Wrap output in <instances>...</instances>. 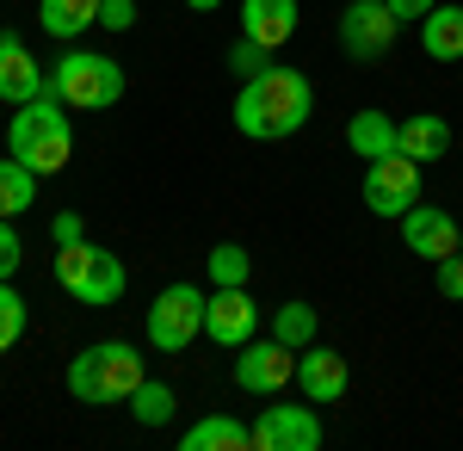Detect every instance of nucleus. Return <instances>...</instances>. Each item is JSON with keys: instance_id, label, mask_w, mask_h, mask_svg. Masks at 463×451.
Wrapping results in <instances>:
<instances>
[{"instance_id": "obj_22", "label": "nucleus", "mask_w": 463, "mask_h": 451, "mask_svg": "<svg viewBox=\"0 0 463 451\" xmlns=\"http://www.w3.org/2000/svg\"><path fill=\"white\" fill-rule=\"evenodd\" d=\"M174 389H167V383L161 378H143L137 383V396H130V415H137V427H167V420H174Z\"/></svg>"}, {"instance_id": "obj_29", "label": "nucleus", "mask_w": 463, "mask_h": 451, "mask_svg": "<svg viewBox=\"0 0 463 451\" xmlns=\"http://www.w3.org/2000/svg\"><path fill=\"white\" fill-rule=\"evenodd\" d=\"M50 242L69 247V242H87V223L74 216V210H56V223H50Z\"/></svg>"}, {"instance_id": "obj_12", "label": "nucleus", "mask_w": 463, "mask_h": 451, "mask_svg": "<svg viewBox=\"0 0 463 451\" xmlns=\"http://www.w3.org/2000/svg\"><path fill=\"white\" fill-rule=\"evenodd\" d=\"M402 242H408V254L439 266L445 254H463V223L439 205H414V210H402Z\"/></svg>"}, {"instance_id": "obj_31", "label": "nucleus", "mask_w": 463, "mask_h": 451, "mask_svg": "<svg viewBox=\"0 0 463 451\" xmlns=\"http://www.w3.org/2000/svg\"><path fill=\"white\" fill-rule=\"evenodd\" d=\"M432 6H439V0H390V13L402 19V25H420V19L432 13Z\"/></svg>"}, {"instance_id": "obj_2", "label": "nucleus", "mask_w": 463, "mask_h": 451, "mask_svg": "<svg viewBox=\"0 0 463 451\" xmlns=\"http://www.w3.org/2000/svg\"><path fill=\"white\" fill-rule=\"evenodd\" d=\"M6 155H19L32 174H62L74 155V124L69 105L56 93H37V100L13 105V124H6Z\"/></svg>"}, {"instance_id": "obj_25", "label": "nucleus", "mask_w": 463, "mask_h": 451, "mask_svg": "<svg viewBox=\"0 0 463 451\" xmlns=\"http://www.w3.org/2000/svg\"><path fill=\"white\" fill-rule=\"evenodd\" d=\"M19 334H25V297L0 278V352L19 347Z\"/></svg>"}, {"instance_id": "obj_9", "label": "nucleus", "mask_w": 463, "mask_h": 451, "mask_svg": "<svg viewBox=\"0 0 463 451\" xmlns=\"http://www.w3.org/2000/svg\"><path fill=\"white\" fill-rule=\"evenodd\" d=\"M253 451H321V420L316 402H279L253 420Z\"/></svg>"}, {"instance_id": "obj_27", "label": "nucleus", "mask_w": 463, "mask_h": 451, "mask_svg": "<svg viewBox=\"0 0 463 451\" xmlns=\"http://www.w3.org/2000/svg\"><path fill=\"white\" fill-rule=\"evenodd\" d=\"M439 297L463 303V254H445V260H439Z\"/></svg>"}, {"instance_id": "obj_20", "label": "nucleus", "mask_w": 463, "mask_h": 451, "mask_svg": "<svg viewBox=\"0 0 463 451\" xmlns=\"http://www.w3.org/2000/svg\"><path fill=\"white\" fill-rule=\"evenodd\" d=\"M179 446H185V451H248L253 446V427H248V420H235V415H211V420H198Z\"/></svg>"}, {"instance_id": "obj_6", "label": "nucleus", "mask_w": 463, "mask_h": 451, "mask_svg": "<svg viewBox=\"0 0 463 451\" xmlns=\"http://www.w3.org/2000/svg\"><path fill=\"white\" fill-rule=\"evenodd\" d=\"M204 291L198 284H167L155 303H148V321H143V334H148V347L155 352H185L198 334H204Z\"/></svg>"}, {"instance_id": "obj_32", "label": "nucleus", "mask_w": 463, "mask_h": 451, "mask_svg": "<svg viewBox=\"0 0 463 451\" xmlns=\"http://www.w3.org/2000/svg\"><path fill=\"white\" fill-rule=\"evenodd\" d=\"M185 6H192V13H216L222 0H185Z\"/></svg>"}, {"instance_id": "obj_16", "label": "nucleus", "mask_w": 463, "mask_h": 451, "mask_svg": "<svg viewBox=\"0 0 463 451\" xmlns=\"http://www.w3.org/2000/svg\"><path fill=\"white\" fill-rule=\"evenodd\" d=\"M346 149H353L358 161H383V155H395L402 149V124H395L390 111H353V124H346Z\"/></svg>"}, {"instance_id": "obj_8", "label": "nucleus", "mask_w": 463, "mask_h": 451, "mask_svg": "<svg viewBox=\"0 0 463 451\" xmlns=\"http://www.w3.org/2000/svg\"><path fill=\"white\" fill-rule=\"evenodd\" d=\"M395 32H402V19L390 13V0H346V13H340V50H346L353 62L390 56Z\"/></svg>"}, {"instance_id": "obj_7", "label": "nucleus", "mask_w": 463, "mask_h": 451, "mask_svg": "<svg viewBox=\"0 0 463 451\" xmlns=\"http://www.w3.org/2000/svg\"><path fill=\"white\" fill-rule=\"evenodd\" d=\"M420 205V161H408L402 149L383 155V161H364V210L371 216H395Z\"/></svg>"}, {"instance_id": "obj_30", "label": "nucleus", "mask_w": 463, "mask_h": 451, "mask_svg": "<svg viewBox=\"0 0 463 451\" xmlns=\"http://www.w3.org/2000/svg\"><path fill=\"white\" fill-rule=\"evenodd\" d=\"M235 69L260 74V69H266V43H253V37H241V43H235Z\"/></svg>"}, {"instance_id": "obj_15", "label": "nucleus", "mask_w": 463, "mask_h": 451, "mask_svg": "<svg viewBox=\"0 0 463 451\" xmlns=\"http://www.w3.org/2000/svg\"><path fill=\"white\" fill-rule=\"evenodd\" d=\"M297 32V0H241V37L279 50Z\"/></svg>"}, {"instance_id": "obj_23", "label": "nucleus", "mask_w": 463, "mask_h": 451, "mask_svg": "<svg viewBox=\"0 0 463 451\" xmlns=\"http://www.w3.org/2000/svg\"><path fill=\"white\" fill-rule=\"evenodd\" d=\"M272 334H279V341H285V347H309V341H316V310H309V303H303V297H290V303H279V315H272Z\"/></svg>"}, {"instance_id": "obj_21", "label": "nucleus", "mask_w": 463, "mask_h": 451, "mask_svg": "<svg viewBox=\"0 0 463 451\" xmlns=\"http://www.w3.org/2000/svg\"><path fill=\"white\" fill-rule=\"evenodd\" d=\"M37 179L19 155H0V216H25V210L37 205Z\"/></svg>"}, {"instance_id": "obj_14", "label": "nucleus", "mask_w": 463, "mask_h": 451, "mask_svg": "<svg viewBox=\"0 0 463 451\" xmlns=\"http://www.w3.org/2000/svg\"><path fill=\"white\" fill-rule=\"evenodd\" d=\"M37 93H50V74L37 69V56L19 43V32H0V100L25 105Z\"/></svg>"}, {"instance_id": "obj_24", "label": "nucleus", "mask_w": 463, "mask_h": 451, "mask_svg": "<svg viewBox=\"0 0 463 451\" xmlns=\"http://www.w3.org/2000/svg\"><path fill=\"white\" fill-rule=\"evenodd\" d=\"M204 273H211V284H248L253 260H248V247H241V242H216L211 260H204Z\"/></svg>"}, {"instance_id": "obj_17", "label": "nucleus", "mask_w": 463, "mask_h": 451, "mask_svg": "<svg viewBox=\"0 0 463 451\" xmlns=\"http://www.w3.org/2000/svg\"><path fill=\"white\" fill-rule=\"evenodd\" d=\"M402 155L408 161H445L451 155V124L439 118V111H414V118H402Z\"/></svg>"}, {"instance_id": "obj_4", "label": "nucleus", "mask_w": 463, "mask_h": 451, "mask_svg": "<svg viewBox=\"0 0 463 451\" xmlns=\"http://www.w3.org/2000/svg\"><path fill=\"white\" fill-rule=\"evenodd\" d=\"M56 284L69 291L74 303H87V310H106V303H118V297H124L130 273H124V260H118L111 247L69 242V247H56Z\"/></svg>"}, {"instance_id": "obj_18", "label": "nucleus", "mask_w": 463, "mask_h": 451, "mask_svg": "<svg viewBox=\"0 0 463 451\" xmlns=\"http://www.w3.org/2000/svg\"><path fill=\"white\" fill-rule=\"evenodd\" d=\"M420 50L432 62H458L463 56V6H432L420 19Z\"/></svg>"}, {"instance_id": "obj_13", "label": "nucleus", "mask_w": 463, "mask_h": 451, "mask_svg": "<svg viewBox=\"0 0 463 451\" xmlns=\"http://www.w3.org/2000/svg\"><path fill=\"white\" fill-rule=\"evenodd\" d=\"M346 383H353V371H346V359H340L334 347H316V341H309V347L297 352V389H303L316 408L340 402V396H346Z\"/></svg>"}, {"instance_id": "obj_1", "label": "nucleus", "mask_w": 463, "mask_h": 451, "mask_svg": "<svg viewBox=\"0 0 463 451\" xmlns=\"http://www.w3.org/2000/svg\"><path fill=\"white\" fill-rule=\"evenodd\" d=\"M316 111V81L303 69H260L235 93V130L253 142H285L309 124Z\"/></svg>"}, {"instance_id": "obj_26", "label": "nucleus", "mask_w": 463, "mask_h": 451, "mask_svg": "<svg viewBox=\"0 0 463 451\" xmlns=\"http://www.w3.org/2000/svg\"><path fill=\"white\" fill-rule=\"evenodd\" d=\"M19 260H25V242H19L13 216H0V278H13V273H19Z\"/></svg>"}, {"instance_id": "obj_19", "label": "nucleus", "mask_w": 463, "mask_h": 451, "mask_svg": "<svg viewBox=\"0 0 463 451\" xmlns=\"http://www.w3.org/2000/svg\"><path fill=\"white\" fill-rule=\"evenodd\" d=\"M37 25L69 43V37H80V32L99 25V0H37Z\"/></svg>"}, {"instance_id": "obj_28", "label": "nucleus", "mask_w": 463, "mask_h": 451, "mask_svg": "<svg viewBox=\"0 0 463 451\" xmlns=\"http://www.w3.org/2000/svg\"><path fill=\"white\" fill-rule=\"evenodd\" d=\"M99 25L106 32H130L137 25V0H99Z\"/></svg>"}, {"instance_id": "obj_5", "label": "nucleus", "mask_w": 463, "mask_h": 451, "mask_svg": "<svg viewBox=\"0 0 463 451\" xmlns=\"http://www.w3.org/2000/svg\"><path fill=\"white\" fill-rule=\"evenodd\" d=\"M50 93L69 111H106L124 100V69L99 50H62V62L50 69Z\"/></svg>"}, {"instance_id": "obj_10", "label": "nucleus", "mask_w": 463, "mask_h": 451, "mask_svg": "<svg viewBox=\"0 0 463 451\" xmlns=\"http://www.w3.org/2000/svg\"><path fill=\"white\" fill-rule=\"evenodd\" d=\"M235 383H241L248 396H272V389L297 383V347H285L279 334L248 341V347H241V359H235Z\"/></svg>"}, {"instance_id": "obj_3", "label": "nucleus", "mask_w": 463, "mask_h": 451, "mask_svg": "<svg viewBox=\"0 0 463 451\" xmlns=\"http://www.w3.org/2000/svg\"><path fill=\"white\" fill-rule=\"evenodd\" d=\"M143 378H148L143 352L130 347V341H99V347H87V352L69 359V396L74 402H93V408L130 402Z\"/></svg>"}, {"instance_id": "obj_11", "label": "nucleus", "mask_w": 463, "mask_h": 451, "mask_svg": "<svg viewBox=\"0 0 463 451\" xmlns=\"http://www.w3.org/2000/svg\"><path fill=\"white\" fill-rule=\"evenodd\" d=\"M253 328H260V310H253L248 284H216L211 303H204V334H211L216 347H235V352H241L253 341Z\"/></svg>"}]
</instances>
